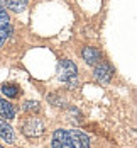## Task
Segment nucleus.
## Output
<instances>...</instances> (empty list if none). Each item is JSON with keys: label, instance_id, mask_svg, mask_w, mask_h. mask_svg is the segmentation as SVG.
<instances>
[{"label": "nucleus", "instance_id": "1", "mask_svg": "<svg viewBox=\"0 0 137 148\" xmlns=\"http://www.w3.org/2000/svg\"><path fill=\"white\" fill-rule=\"evenodd\" d=\"M58 77L61 82H64L70 89H75L78 85V68L73 61L61 60L58 65Z\"/></svg>", "mask_w": 137, "mask_h": 148}, {"label": "nucleus", "instance_id": "2", "mask_svg": "<svg viewBox=\"0 0 137 148\" xmlns=\"http://www.w3.org/2000/svg\"><path fill=\"white\" fill-rule=\"evenodd\" d=\"M22 133L27 138H39L44 133V123L37 118H29L22 124Z\"/></svg>", "mask_w": 137, "mask_h": 148}, {"label": "nucleus", "instance_id": "3", "mask_svg": "<svg viewBox=\"0 0 137 148\" xmlns=\"http://www.w3.org/2000/svg\"><path fill=\"white\" fill-rule=\"evenodd\" d=\"M51 147L53 148H75L73 141H71V136H70V131H66V130H56L54 134H53Z\"/></svg>", "mask_w": 137, "mask_h": 148}, {"label": "nucleus", "instance_id": "4", "mask_svg": "<svg viewBox=\"0 0 137 148\" xmlns=\"http://www.w3.org/2000/svg\"><path fill=\"white\" fill-rule=\"evenodd\" d=\"M112 75H113V70H112V66H110L108 63L100 61V63L95 65V78H97L98 82H102V84L110 82V80H112Z\"/></svg>", "mask_w": 137, "mask_h": 148}, {"label": "nucleus", "instance_id": "5", "mask_svg": "<svg viewBox=\"0 0 137 148\" xmlns=\"http://www.w3.org/2000/svg\"><path fill=\"white\" fill-rule=\"evenodd\" d=\"M70 136H71V141H73L75 148H90V138L85 133H81L80 130H71Z\"/></svg>", "mask_w": 137, "mask_h": 148}, {"label": "nucleus", "instance_id": "6", "mask_svg": "<svg viewBox=\"0 0 137 148\" xmlns=\"http://www.w3.org/2000/svg\"><path fill=\"white\" fill-rule=\"evenodd\" d=\"M81 56L83 60L88 63V65H97V63H100V60H102V53L97 49V48H85L83 49V53H81Z\"/></svg>", "mask_w": 137, "mask_h": 148}, {"label": "nucleus", "instance_id": "7", "mask_svg": "<svg viewBox=\"0 0 137 148\" xmlns=\"http://www.w3.org/2000/svg\"><path fill=\"white\" fill-rule=\"evenodd\" d=\"M0 138L5 140L7 143H14L15 136H14V130L10 128V124H7V121L0 119Z\"/></svg>", "mask_w": 137, "mask_h": 148}, {"label": "nucleus", "instance_id": "8", "mask_svg": "<svg viewBox=\"0 0 137 148\" xmlns=\"http://www.w3.org/2000/svg\"><path fill=\"white\" fill-rule=\"evenodd\" d=\"M0 116L3 119H14L15 118V107L5 99H0Z\"/></svg>", "mask_w": 137, "mask_h": 148}, {"label": "nucleus", "instance_id": "9", "mask_svg": "<svg viewBox=\"0 0 137 148\" xmlns=\"http://www.w3.org/2000/svg\"><path fill=\"white\" fill-rule=\"evenodd\" d=\"M2 3L14 12H22L27 7V0H2Z\"/></svg>", "mask_w": 137, "mask_h": 148}, {"label": "nucleus", "instance_id": "10", "mask_svg": "<svg viewBox=\"0 0 137 148\" xmlns=\"http://www.w3.org/2000/svg\"><path fill=\"white\" fill-rule=\"evenodd\" d=\"M0 31H5V32H10L12 34V26H10V19L7 15V10L0 5Z\"/></svg>", "mask_w": 137, "mask_h": 148}, {"label": "nucleus", "instance_id": "11", "mask_svg": "<svg viewBox=\"0 0 137 148\" xmlns=\"http://www.w3.org/2000/svg\"><path fill=\"white\" fill-rule=\"evenodd\" d=\"M2 92H3L7 97L15 99V97H19V92H20V89H19L15 84H3V85H2Z\"/></svg>", "mask_w": 137, "mask_h": 148}, {"label": "nucleus", "instance_id": "12", "mask_svg": "<svg viewBox=\"0 0 137 148\" xmlns=\"http://www.w3.org/2000/svg\"><path fill=\"white\" fill-rule=\"evenodd\" d=\"M39 102H36V101H27L26 106H24V111L26 112H39Z\"/></svg>", "mask_w": 137, "mask_h": 148}, {"label": "nucleus", "instance_id": "13", "mask_svg": "<svg viewBox=\"0 0 137 148\" xmlns=\"http://www.w3.org/2000/svg\"><path fill=\"white\" fill-rule=\"evenodd\" d=\"M10 36V32H5V31H0V48H2V45L7 41V38Z\"/></svg>", "mask_w": 137, "mask_h": 148}, {"label": "nucleus", "instance_id": "14", "mask_svg": "<svg viewBox=\"0 0 137 148\" xmlns=\"http://www.w3.org/2000/svg\"><path fill=\"white\" fill-rule=\"evenodd\" d=\"M0 148H5V147H2V145H0Z\"/></svg>", "mask_w": 137, "mask_h": 148}]
</instances>
